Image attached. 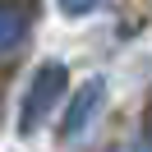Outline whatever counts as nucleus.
<instances>
[{
	"label": "nucleus",
	"mask_w": 152,
	"mask_h": 152,
	"mask_svg": "<svg viewBox=\"0 0 152 152\" xmlns=\"http://www.w3.org/2000/svg\"><path fill=\"white\" fill-rule=\"evenodd\" d=\"M111 0H60V10L69 14V19H83V14H92V10H106Z\"/></svg>",
	"instance_id": "obj_4"
},
{
	"label": "nucleus",
	"mask_w": 152,
	"mask_h": 152,
	"mask_svg": "<svg viewBox=\"0 0 152 152\" xmlns=\"http://www.w3.org/2000/svg\"><path fill=\"white\" fill-rule=\"evenodd\" d=\"M102 102H106V78H88V83L78 88L74 97H69V106H65V120H60V138H78V134H83L88 124L97 120Z\"/></svg>",
	"instance_id": "obj_2"
},
{
	"label": "nucleus",
	"mask_w": 152,
	"mask_h": 152,
	"mask_svg": "<svg viewBox=\"0 0 152 152\" xmlns=\"http://www.w3.org/2000/svg\"><path fill=\"white\" fill-rule=\"evenodd\" d=\"M65 78H69V69L60 65V60L37 65L28 92H23V106H19V134H37V129H42V120L56 111L60 92H65Z\"/></svg>",
	"instance_id": "obj_1"
},
{
	"label": "nucleus",
	"mask_w": 152,
	"mask_h": 152,
	"mask_svg": "<svg viewBox=\"0 0 152 152\" xmlns=\"http://www.w3.org/2000/svg\"><path fill=\"white\" fill-rule=\"evenodd\" d=\"M148 148H152V120H148Z\"/></svg>",
	"instance_id": "obj_5"
},
{
	"label": "nucleus",
	"mask_w": 152,
	"mask_h": 152,
	"mask_svg": "<svg viewBox=\"0 0 152 152\" xmlns=\"http://www.w3.org/2000/svg\"><path fill=\"white\" fill-rule=\"evenodd\" d=\"M32 32V5L28 0H0V56H10Z\"/></svg>",
	"instance_id": "obj_3"
}]
</instances>
